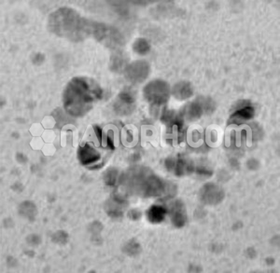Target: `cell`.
I'll list each match as a JSON object with an SVG mask.
<instances>
[{
	"label": "cell",
	"mask_w": 280,
	"mask_h": 273,
	"mask_svg": "<svg viewBox=\"0 0 280 273\" xmlns=\"http://www.w3.org/2000/svg\"><path fill=\"white\" fill-rule=\"evenodd\" d=\"M120 183L126 192L131 194L149 197H161L163 195L172 196L176 192V187L160 178L147 167L136 166L122 174Z\"/></svg>",
	"instance_id": "obj_1"
},
{
	"label": "cell",
	"mask_w": 280,
	"mask_h": 273,
	"mask_svg": "<svg viewBox=\"0 0 280 273\" xmlns=\"http://www.w3.org/2000/svg\"><path fill=\"white\" fill-rule=\"evenodd\" d=\"M102 95L101 87L93 78L77 76L67 84L64 92L65 109L73 117H83Z\"/></svg>",
	"instance_id": "obj_2"
},
{
	"label": "cell",
	"mask_w": 280,
	"mask_h": 273,
	"mask_svg": "<svg viewBox=\"0 0 280 273\" xmlns=\"http://www.w3.org/2000/svg\"><path fill=\"white\" fill-rule=\"evenodd\" d=\"M93 22L83 17L77 10L61 8L48 18V29L60 38L79 42L92 37Z\"/></svg>",
	"instance_id": "obj_3"
},
{
	"label": "cell",
	"mask_w": 280,
	"mask_h": 273,
	"mask_svg": "<svg viewBox=\"0 0 280 273\" xmlns=\"http://www.w3.org/2000/svg\"><path fill=\"white\" fill-rule=\"evenodd\" d=\"M92 37L105 47L119 50L124 46L125 39L121 32L114 26L98 22H93Z\"/></svg>",
	"instance_id": "obj_4"
},
{
	"label": "cell",
	"mask_w": 280,
	"mask_h": 273,
	"mask_svg": "<svg viewBox=\"0 0 280 273\" xmlns=\"http://www.w3.org/2000/svg\"><path fill=\"white\" fill-rule=\"evenodd\" d=\"M171 89L168 82L155 79L150 81L144 87L143 95L145 99L155 106H161L166 104L169 100Z\"/></svg>",
	"instance_id": "obj_5"
},
{
	"label": "cell",
	"mask_w": 280,
	"mask_h": 273,
	"mask_svg": "<svg viewBox=\"0 0 280 273\" xmlns=\"http://www.w3.org/2000/svg\"><path fill=\"white\" fill-rule=\"evenodd\" d=\"M125 78L133 84H140L145 81L149 74V64L146 61H136L129 64L124 69Z\"/></svg>",
	"instance_id": "obj_6"
},
{
	"label": "cell",
	"mask_w": 280,
	"mask_h": 273,
	"mask_svg": "<svg viewBox=\"0 0 280 273\" xmlns=\"http://www.w3.org/2000/svg\"><path fill=\"white\" fill-rule=\"evenodd\" d=\"M225 197L223 189L213 183H207L199 191L200 200L206 205H216L221 203Z\"/></svg>",
	"instance_id": "obj_7"
},
{
	"label": "cell",
	"mask_w": 280,
	"mask_h": 273,
	"mask_svg": "<svg viewBox=\"0 0 280 273\" xmlns=\"http://www.w3.org/2000/svg\"><path fill=\"white\" fill-rule=\"evenodd\" d=\"M136 96L130 90H124L118 95L117 101L114 104L115 112L121 116H128L135 109Z\"/></svg>",
	"instance_id": "obj_8"
},
{
	"label": "cell",
	"mask_w": 280,
	"mask_h": 273,
	"mask_svg": "<svg viewBox=\"0 0 280 273\" xmlns=\"http://www.w3.org/2000/svg\"><path fill=\"white\" fill-rule=\"evenodd\" d=\"M165 165L168 171L174 172L175 174L178 176L190 174L194 173L195 171L194 162H192L191 160H186L185 158H182V157L168 158L165 162Z\"/></svg>",
	"instance_id": "obj_9"
},
{
	"label": "cell",
	"mask_w": 280,
	"mask_h": 273,
	"mask_svg": "<svg viewBox=\"0 0 280 273\" xmlns=\"http://www.w3.org/2000/svg\"><path fill=\"white\" fill-rule=\"evenodd\" d=\"M171 222L176 227L185 226L187 222L186 208L181 200H176L171 203L169 209Z\"/></svg>",
	"instance_id": "obj_10"
},
{
	"label": "cell",
	"mask_w": 280,
	"mask_h": 273,
	"mask_svg": "<svg viewBox=\"0 0 280 273\" xmlns=\"http://www.w3.org/2000/svg\"><path fill=\"white\" fill-rule=\"evenodd\" d=\"M126 207L125 199L121 196H113L105 204V211L112 218H120L123 216V210Z\"/></svg>",
	"instance_id": "obj_11"
},
{
	"label": "cell",
	"mask_w": 280,
	"mask_h": 273,
	"mask_svg": "<svg viewBox=\"0 0 280 273\" xmlns=\"http://www.w3.org/2000/svg\"><path fill=\"white\" fill-rule=\"evenodd\" d=\"M78 157L83 165H90L100 160L101 155L90 144H85L79 149Z\"/></svg>",
	"instance_id": "obj_12"
},
{
	"label": "cell",
	"mask_w": 280,
	"mask_h": 273,
	"mask_svg": "<svg viewBox=\"0 0 280 273\" xmlns=\"http://www.w3.org/2000/svg\"><path fill=\"white\" fill-rule=\"evenodd\" d=\"M203 114H205L203 104L201 103L200 99H197L194 102L187 104L183 107L180 116L185 118L186 121L194 122V121L200 119L203 116Z\"/></svg>",
	"instance_id": "obj_13"
},
{
	"label": "cell",
	"mask_w": 280,
	"mask_h": 273,
	"mask_svg": "<svg viewBox=\"0 0 280 273\" xmlns=\"http://www.w3.org/2000/svg\"><path fill=\"white\" fill-rule=\"evenodd\" d=\"M172 95H174V97L183 101L189 99L190 97H192L194 95V89L192 87V84L188 81H179L177 84L174 85V87L171 90Z\"/></svg>",
	"instance_id": "obj_14"
},
{
	"label": "cell",
	"mask_w": 280,
	"mask_h": 273,
	"mask_svg": "<svg viewBox=\"0 0 280 273\" xmlns=\"http://www.w3.org/2000/svg\"><path fill=\"white\" fill-rule=\"evenodd\" d=\"M253 116H254V108L251 105H246L242 106V108L238 109L231 116L229 123L240 124L243 122L252 120Z\"/></svg>",
	"instance_id": "obj_15"
},
{
	"label": "cell",
	"mask_w": 280,
	"mask_h": 273,
	"mask_svg": "<svg viewBox=\"0 0 280 273\" xmlns=\"http://www.w3.org/2000/svg\"><path fill=\"white\" fill-rule=\"evenodd\" d=\"M19 215L29 221H34L37 215V208L36 204L30 200L23 201L18 207Z\"/></svg>",
	"instance_id": "obj_16"
},
{
	"label": "cell",
	"mask_w": 280,
	"mask_h": 273,
	"mask_svg": "<svg viewBox=\"0 0 280 273\" xmlns=\"http://www.w3.org/2000/svg\"><path fill=\"white\" fill-rule=\"evenodd\" d=\"M167 213V208L162 205H152L147 211V218L150 223L159 224L165 220Z\"/></svg>",
	"instance_id": "obj_17"
},
{
	"label": "cell",
	"mask_w": 280,
	"mask_h": 273,
	"mask_svg": "<svg viewBox=\"0 0 280 273\" xmlns=\"http://www.w3.org/2000/svg\"><path fill=\"white\" fill-rule=\"evenodd\" d=\"M127 65V58L120 50H116L111 58V69L114 72L121 73L124 71Z\"/></svg>",
	"instance_id": "obj_18"
},
{
	"label": "cell",
	"mask_w": 280,
	"mask_h": 273,
	"mask_svg": "<svg viewBox=\"0 0 280 273\" xmlns=\"http://www.w3.org/2000/svg\"><path fill=\"white\" fill-rule=\"evenodd\" d=\"M141 245L136 240H130L122 247V252L129 256H137L141 253Z\"/></svg>",
	"instance_id": "obj_19"
},
{
	"label": "cell",
	"mask_w": 280,
	"mask_h": 273,
	"mask_svg": "<svg viewBox=\"0 0 280 273\" xmlns=\"http://www.w3.org/2000/svg\"><path fill=\"white\" fill-rule=\"evenodd\" d=\"M133 50L136 53L140 55H146L150 50V45L147 39L145 38H139L133 44Z\"/></svg>",
	"instance_id": "obj_20"
},
{
	"label": "cell",
	"mask_w": 280,
	"mask_h": 273,
	"mask_svg": "<svg viewBox=\"0 0 280 273\" xmlns=\"http://www.w3.org/2000/svg\"><path fill=\"white\" fill-rule=\"evenodd\" d=\"M118 174H119V172L116 168H113V167L109 168L104 173L103 179L108 186H114L117 183Z\"/></svg>",
	"instance_id": "obj_21"
},
{
	"label": "cell",
	"mask_w": 280,
	"mask_h": 273,
	"mask_svg": "<svg viewBox=\"0 0 280 273\" xmlns=\"http://www.w3.org/2000/svg\"><path fill=\"white\" fill-rule=\"evenodd\" d=\"M52 240L54 243L58 244V245H65L68 240V234L65 231L59 230L52 236Z\"/></svg>",
	"instance_id": "obj_22"
},
{
	"label": "cell",
	"mask_w": 280,
	"mask_h": 273,
	"mask_svg": "<svg viewBox=\"0 0 280 273\" xmlns=\"http://www.w3.org/2000/svg\"><path fill=\"white\" fill-rule=\"evenodd\" d=\"M27 242L29 245L33 246V247H37V245H40L41 243V239L37 234H30L27 238Z\"/></svg>",
	"instance_id": "obj_23"
},
{
	"label": "cell",
	"mask_w": 280,
	"mask_h": 273,
	"mask_svg": "<svg viewBox=\"0 0 280 273\" xmlns=\"http://www.w3.org/2000/svg\"><path fill=\"white\" fill-rule=\"evenodd\" d=\"M102 229V224L97 222V221L93 222V224H91V226H89V230L92 232L93 235H99V233L101 232Z\"/></svg>",
	"instance_id": "obj_24"
},
{
	"label": "cell",
	"mask_w": 280,
	"mask_h": 273,
	"mask_svg": "<svg viewBox=\"0 0 280 273\" xmlns=\"http://www.w3.org/2000/svg\"><path fill=\"white\" fill-rule=\"evenodd\" d=\"M135 139V135L133 132H131L130 130L126 129L123 132V143L126 144V146H130L129 144H132Z\"/></svg>",
	"instance_id": "obj_25"
},
{
	"label": "cell",
	"mask_w": 280,
	"mask_h": 273,
	"mask_svg": "<svg viewBox=\"0 0 280 273\" xmlns=\"http://www.w3.org/2000/svg\"><path fill=\"white\" fill-rule=\"evenodd\" d=\"M45 60V55L43 53H40V52H37L36 54H34L32 56V62L34 65H37V66H39L41 65Z\"/></svg>",
	"instance_id": "obj_26"
},
{
	"label": "cell",
	"mask_w": 280,
	"mask_h": 273,
	"mask_svg": "<svg viewBox=\"0 0 280 273\" xmlns=\"http://www.w3.org/2000/svg\"><path fill=\"white\" fill-rule=\"evenodd\" d=\"M128 217L130 218L131 220H139L141 217V212L137 209L131 210L130 212L128 213Z\"/></svg>",
	"instance_id": "obj_27"
},
{
	"label": "cell",
	"mask_w": 280,
	"mask_h": 273,
	"mask_svg": "<svg viewBox=\"0 0 280 273\" xmlns=\"http://www.w3.org/2000/svg\"><path fill=\"white\" fill-rule=\"evenodd\" d=\"M197 174H199V175H205V176H210L211 175V174H212V172L211 171H209L208 169H206L205 167H198V169H197Z\"/></svg>",
	"instance_id": "obj_28"
},
{
	"label": "cell",
	"mask_w": 280,
	"mask_h": 273,
	"mask_svg": "<svg viewBox=\"0 0 280 273\" xmlns=\"http://www.w3.org/2000/svg\"><path fill=\"white\" fill-rule=\"evenodd\" d=\"M107 140H108V145L110 148L112 149H114V140H113V132H112V130L109 132L108 133V137H107Z\"/></svg>",
	"instance_id": "obj_29"
},
{
	"label": "cell",
	"mask_w": 280,
	"mask_h": 273,
	"mask_svg": "<svg viewBox=\"0 0 280 273\" xmlns=\"http://www.w3.org/2000/svg\"><path fill=\"white\" fill-rule=\"evenodd\" d=\"M16 160L18 162H21V163H25V162H27L28 161V158H27V156L26 155H24L23 153H17V155H16Z\"/></svg>",
	"instance_id": "obj_30"
},
{
	"label": "cell",
	"mask_w": 280,
	"mask_h": 273,
	"mask_svg": "<svg viewBox=\"0 0 280 273\" xmlns=\"http://www.w3.org/2000/svg\"><path fill=\"white\" fill-rule=\"evenodd\" d=\"M94 132H95V134H96V136H97L98 141L101 143V142H102V130H101L99 127L95 126V127H94Z\"/></svg>",
	"instance_id": "obj_31"
},
{
	"label": "cell",
	"mask_w": 280,
	"mask_h": 273,
	"mask_svg": "<svg viewBox=\"0 0 280 273\" xmlns=\"http://www.w3.org/2000/svg\"><path fill=\"white\" fill-rule=\"evenodd\" d=\"M247 254L251 258H254L256 256V252H255V250L253 248H249L247 250Z\"/></svg>",
	"instance_id": "obj_32"
},
{
	"label": "cell",
	"mask_w": 280,
	"mask_h": 273,
	"mask_svg": "<svg viewBox=\"0 0 280 273\" xmlns=\"http://www.w3.org/2000/svg\"><path fill=\"white\" fill-rule=\"evenodd\" d=\"M266 262L269 264V265H273V264L275 263V259H274L273 257H268V258L266 259Z\"/></svg>",
	"instance_id": "obj_33"
}]
</instances>
